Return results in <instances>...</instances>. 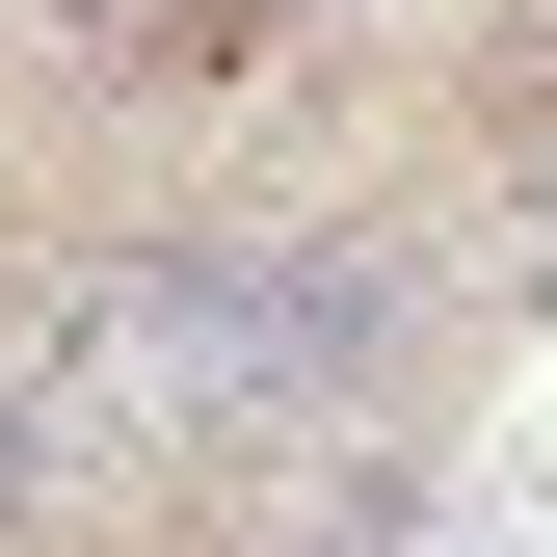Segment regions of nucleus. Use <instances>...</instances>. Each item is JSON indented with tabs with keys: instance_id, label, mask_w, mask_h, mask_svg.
Masks as SVG:
<instances>
[{
	"instance_id": "f257e3e1",
	"label": "nucleus",
	"mask_w": 557,
	"mask_h": 557,
	"mask_svg": "<svg viewBox=\"0 0 557 557\" xmlns=\"http://www.w3.org/2000/svg\"><path fill=\"white\" fill-rule=\"evenodd\" d=\"M345 398H372V265H293V239H160V265H81V293L0 345V451H27L81 531L213 505V478L319 451Z\"/></svg>"
},
{
	"instance_id": "f03ea898",
	"label": "nucleus",
	"mask_w": 557,
	"mask_h": 557,
	"mask_svg": "<svg viewBox=\"0 0 557 557\" xmlns=\"http://www.w3.org/2000/svg\"><path fill=\"white\" fill-rule=\"evenodd\" d=\"M133 53H239V27H293V0H107Z\"/></svg>"
},
{
	"instance_id": "7ed1b4c3",
	"label": "nucleus",
	"mask_w": 557,
	"mask_h": 557,
	"mask_svg": "<svg viewBox=\"0 0 557 557\" xmlns=\"http://www.w3.org/2000/svg\"><path fill=\"white\" fill-rule=\"evenodd\" d=\"M265 557H398V478H345L319 531H265Z\"/></svg>"
},
{
	"instance_id": "20e7f679",
	"label": "nucleus",
	"mask_w": 557,
	"mask_h": 557,
	"mask_svg": "<svg viewBox=\"0 0 557 557\" xmlns=\"http://www.w3.org/2000/svg\"><path fill=\"white\" fill-rule=\"evenodd\" d=\"M0 557H81V505H53V478H27V451H0Z\"/></svg>"
}]
</instances>
